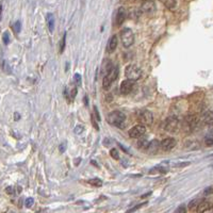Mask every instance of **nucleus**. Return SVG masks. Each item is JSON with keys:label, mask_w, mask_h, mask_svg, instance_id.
Returning <instances> with one entry per match:
<instances>
[{"label": "nucleus", "mask_w": 213, "mask_h": 213, "mask_svg": "<svg viewBox=\"0 0 213 213\" xmlns=\"http://www.w3.org/2000/svg\"><path fill=\"white\" fill-rule=\"evenodd\" d=\"M125 119H126V115L120 111H113L107 116V120L110 125L112 126L119 127L124 124Z\"/></svg>", "instance_id": "1"}, {"label": "nucleus", "mask_w": 213, "mask_h": 213, "mask_svg": "<svg viewBox=\"0 0 213 213\" xmlns=\"http://www.w3.org/2000/svg\"><path fill=\"white\" fill-rule=\"evenodd\" d=\"M125 75H126L127 79L132 81H137L141 78L142 76V70L139 66L134 65V64H130L126 67L125 69Z\"/></svg>", "instance_id": "2"}, {"label": "nucleus", "mask_w": 213, "mask_h": 213, "mask_svg": "<svg viewBox=\"0 0 213 213\" xmlns=\"http://www.w3.org/2000/svg\"><path fill=\"white\" fill-rule=\"evenodd\" d=\"M120 40H122L124 47H126V48L132 46L134 43V34H133L132 30L129 28H124L120 32Z\"/></svg>", "instance_id": "3"}, {"label": "nucleus", "mask_w": 213, "mask_h": 213, "mask_svg": "<svg viewBox=\"0 0 213 213\" xmlns=\"http://www.w3.org/2000/svg\"><path fill=\"white\" fill-rule=\"evenodd\" d=\"M118 74H119V68L118 66H114L113 69L109 73L108 75L104 77V81H102V87L105 90H108L112 84H113L114 81L117 79Z\"/></svg>", "instance_id": "4"}, {"label": "nucleus", "mask_w": 213, "mask_h": 213, "mask_svg": "<svg viewBox=\"0 0 213 213\" xmlns=\"http://www.w3.org/2000/svg\"><path fill=\"white\" fill-rule=\"evenodd\" d=\"M137 119L144 126H149L154 120V116H152L151 112L148 110H141L137 112Z\"/></svg>", "instance_id": "5"}, {"label": "nucleus", "mask_w": 213, "mask_h": 213, "mask_svg": "<svg viewBox=\"0 0 213 213\" xmlns=\"http://www.w3.org/2000/svg\"><path fill=\"white\" fill-rule=\"evenodd\" d=\"M179 126L180 122L175 116H169V118H166V120L164 122V129L166 131H169V132H177Z\"/></svg>", "instance_id": "6"}, {"label": "nucleus", "mask_w": 213, "mask_h": 213, "mask_svg": "<svg viewBox=\"0 0 213 213\" xmlns=\"http://www.w3.org/2000/svg\"><path fill=\"white\" fill-rule=\"evenodd\" d=\"M134 89H135L134 81L126 79V80H124L122 83H120L119 92H120V94H122V95H128V94L132 93V91Z\"/></svg>", "instance_id": "7"}, {"label": "nucleus", "mask_w": 213, "mask_h": 213, "mask_svg": "<svg viewBox=\"0 0 213 213\" xmlns=\"http://www.w3.org/2000/svg\"><path fill=\"white\" fill-rule=\"evenodd\" d=\"M146 133V128L144 125H137V126L132 127L129 130V137L131 139H140Z\"/></svg>", "instance_id": "8"}, {"label": "nucleus", "mask_w": 213, "mask_h": 213, "mask_svg": "<svg viewBox=\"0 0 213 213\" xmlns=\"http://www.w3.org/2000/svg\"><path fill=\"white\" fill-rule=\"evenodd\" d=\"M176 146V140L173 137H166L161 142V149L164 151H169L172 150Z\"/></svg>", "instance_id": "9"}, {"label": "nucleus", "mask_w": 213, "mask_h": 213, "mask_svg": "<svg viewBox=\"0 0 213 213\" xmlns=\"http://www.w3.org/2000/svg\"><path fill=\"white\" fill-rule=\"evenodd\" d=\"M142 11L144 13H147V14H151L156 11V4L152 0H146L142 3V6H141Z\"/></svg>", "instance_id": "10"}, {"label": "nucleus", "mask_w": 213, "mask_h": 213, "mask_svg": "<svg viewBox=\"0 0 213 213\" xmlns=\"http://www.w3.org/2000/svg\"><path fill=\"white\" fill-rule=\"evenodd\" d=\"M126 10H125V8H119L117 10V12H116V15H115V25L116 26H120L122 25V23L125 21V19H126Z\"/></svg>", "instance_id": "11"}, {"label": "nucleus", "mask_w": 213, "mask_h": 213, "mask_svg": "<svg viewBox=\"0 0 213 213\" xmlns=\"http://www.w3.org/2000/svg\"><path fill=\"white\" fill-rule=\"evenodd\" d=\"M161 148V143L158 141V140H154L149 143V146L147 148L148 154H156L157 152L159 151V149Z\"/></svg>", "instance_id": "12"}, {"label": "nucleus", "mask_w": 213, "mask_h": 213, "mask_svg": "<svg viewBox=\"0 0 213 213\" xmlns=\"http://www.w3.org/2000/svg\"><path fill=\"white\" fill-rule=\"evenodd\" d=\"M117 35H113L111 38L109 40V43H108V46H107V51L109 53H112L115 51V49L117 48Z\"/></svg>", "instance_id": "13"}, {"label": "nucleus", "mask_w": 213, "mask_h": 213, "mask_svg": "<svg viewBox=\"0 0 213 213\" xmlns=\"http://www.w3.org/2000/svg\"><path fill=\"white\" fill-rule=\"evenodd\" d=\"M212 204L209 201H201L197 207V213H206L207 211L212 209Z\"/></svg>", "instance_id": "14"}, {"label": "nucleus", "mask_w": 213, "mask_h": 213, "mask_svg": "<svg viewBox=\"0 0 213 213\" xmlns=\"http://www.w3.org/2000/svg\"><path fill=\"white\" fill-rule=\"evenodd\" d=\"M197 124H198V119H197L196 116H193V115L186 117V120H184V125H186L190 129H194L195 127L197 126Z\"/></svg>", "instance_id": "15"}, {"label": "nucleus", "mask_w": 213, "mask_h": 213, "mask_svg": "<svg viewBox=\"0 0 213 213\" xmlns=\"http://www.w3.org/2000/svg\"><path fill=\"white\" fill-rule=\"evenodd\" d=\"M112 69H113V65H112V63L109 61V60H105V61L102 62V65H101V75L104 74V76H106V75L109 74Z\"/></svg>", "instance_id": "16"}, {"label": "nucleus", "mask_w": 213, "mask_h": 213, "mask_svg": "<svg viewBox=\"0 0 213 213\" xmlns=\"http://www.w3.org/2000/svg\"><path fill=\"white\" fill-rule=\"evenodd\" d=\"M149 143L150 142L148 141L146 137H140L139 139V141H137V147L140 148V149H142V150H147V148H148V146H149Z\"/></svg>", "instance_id": "17"}, {"label": "nucleus", "mask_w": 213, "mask_h": 213, "mask_svg": "<svg viewBox=\"0 0 213 213\" xmlns=\"http://www.w3.org/2000/svg\"><path fill=\"white\" fill-rule=\"evenodd\" d=\"M47 23H48L49 31L53 32V30H55V17H53V15L50 14V13L47 15Z\"/></svg>", "instance_id": "18"}, {"label": "nucleus", "mask_w": 213, "mask_h": 213, "mask_svg": "<svg viewBox=\"0 0 213 213\" xmlns=\"http://www.w3.org/2000/svg\"><path fill=\"white\" fill-rule=\"evenodd\" d=\"M204 120H205L206 124L208 125H212L213 124V112L212 111H208L204 114Z\"/></svg>", "instance_id": "19"}, {"label": "nucleus", "mask_w": 213, "mask_h": 213, "mask_svg": "<svg viewBox=\"0 0 213 213\" xmlns=\"http://www.w3.org/2000/svg\"><path fill=\"white\" fill-rule=\"evenodd\" d=\"M60 47H59V52L63 53L64 49H65V45H66V33L63 34V37H62L61 42H60Z\"/></svg>", "instance_id": "20"}, {"label": "nucleus", "mask_w": 213, "mask_h": 213, "mask_svg": "<svg viewBox=\"0 0 213 213\" xmlns=\"http://www.w3.org/2000/svg\"><path fill=\"white\" fill-rule=\"evenodd\" d=\"M89 183L92 184L94 186H102V181L98 178H94V179H91L89 180Z\"/></svg>", "instance_id": "21"}, {"label": "nucleus", "mask_w": 213, "mask_h": 213, "mask_svg": "<svg viewBox=\"0 0 213 213\" xmlns=\"http://www.w3.org/2000/svg\"><path fill=\"white\" fill-rule=\"evenodd\" d=\"M167 9H174L176 5V0H163Z\"/></svg>", "instance_id": "22"}, {"label": "nucleus", "mask_w": 213, "mask_h": 213, "mask_svg": "<svg viewBox=\"0 0 213 213\" xmlns=\"http://www.w3.org/2000/svg\"><path fill=\"white\" fill-rule=\"evenodd\" d=\"M2 41H3L4 45H9V43H10V32L5 31L2 34Z\"/></svg>", "instance_id": "23"}, {"label": "nucleus", "mask_w": 213, "mask_h": 213, "mask_svg": "<svg viewBox=\"0 0 213 213\" xmlns=\"http://www.w3.org/2000/svg\"><path fill=\"white\" fill-rule=\"evenodd\" d=\"M13 29H14L15 33L18 34L19 32H20V30H21V23H20V21H19V20L15 21L14 25H13Z\"/></svg>", "instance_id": "24"}, {"label": "nucleus", "mask_w": 213, "mask_h": 213, "mask_svg": "<svg viewBox=\"0 0 213 213\" xmlns=\"http://www.w3.org/2000/svg\"><path fill=\"white\" fill-rule=\"evenodd\" d=\"M74 82H75V85H76V87H80V84H81V76L79 74H75Z\"/></svg>", "instance_id": "25"}, {"label": "nucleus", "mask_w": 213, "mask_h": 213, "mask_svg": "<svg viewBox=\"0 0 213 213\" xmlns=\"http://www.w3.org/2000/svg\"><path fill=\"white\" fill-rule=\"evenodd\" d=\"M110 154H111L112 158L115 159V160H118V159H119V154H118V151L115 149V148L110 150Z\"/></svg>", "instance_id": "26"}, {"label": "nucleus", "mask_w": 213, "mask_h": 213, "mask_svg": "<svg viewBox=\"0 0 213 213\" xmlns=\"http://www.w3.org/2000/svg\"><path fill=\"white\" fill-rule=\"evenodd\" d=\"M83 130H84V126L83 125H78V126L75 127V133L76 134H81V133L83 132Z\"/></svg>", "instance_id": "27"}, {"label": "nucleus", "mask_w": 213, "mask_h": 213, "mask_svg": "<svg viewBox=\"0 0 213 213\" xmlns=\"http://www.w3.org/2000/svg\"><path fill=\"white\" fill-rule=\"evenodd\" d=\"M33 205H34V199L32 198V197H29V198L26 199V201H25V206H26V207H27V208H31Z\"/></svg>", "instance_id": "28"}, {"label": "nucleus", "mask_w": 213, "mask_h": 213, "mask_svg": "<svg viewBox=\"0 0 213 213\" xmlns=\"http://www.w3.org/2000/svg\"><path fill=\"white\" fill-rule=\"evenodd\" d=\"M201 203H198V201H196V199H194V201H192L190 204H189V209H191L192 210L193 208H195V207H198V205Z\"/></svg>", "instance_id": "29"}, {"label": "nucleus", "mask_w": 213, "mask_h": 213, "mask_svg": "<svg viewBox=\"0 0 213 213\" xmlns=\"http://www.w3.org/2000/svg\"><path fill=\"white\" fill-rule=\"evenodd\" d=\"M146 205V201L145 203H142V204H140V205H137V206H135L134 208H132V209H130L129 211H127V213H132V212H134L135 210H137V209H140L141 207H143V206H145Z\"/></svg>", "instance_id": "30"}, {"label": "nucleus", "mask_w": 213, "mask_h": 213, "mask_svg": "<svg viewBox=\"0 0 213 213\" xmlns=\"http://www.w3.org/2000/svg\"><path fill=\"white\" fill-rule=\"evenodd\" d=\"M77 92H78V90H77V87L75 85V87L72 89V92H70V96H72V99H74V98L76 97Z\"/></svg>", "instance_id": "31"}, {"label": "nucleus", "mask_w": 213, "mask_h": 213, "mask_svg": "<svg viewBox=\"0 0 213 213\" xmlns=\"http://www.w3.org/2000/svg\"><path fill=\"white\" fill-rule=\"evenodd\" d=\"M186 208H184L183 206H181V207L177 208V209L175 210V212H174V213H186Z\"/></svg>", "instance_id": "32"}, {"label": "nucleus", "mask_w": 213, "mask_h": 213, "mask_svg": "<svg viewBox=\"0 0 213 213\" xmlns=\"http://www.w3.org/2000/svg\"><path fill=\"white\" fill-rule=\"evenodd\" d=\"M205 143H206V145L209 146V147H213V139H207Z\"/></svg>", "instance_id": "33"}, {"label": "nucleus", "mask_w": 213, "mask_h": 213, "mask_svg": "<svg viewBox=\"0 0 213 213\" xmlns=\"http://www.w3.org/2000/svg\"><path fill=\"white\" fill-rule=\"evenodd\" d=\"M60 152H64L65 151V149H66V143H62L61 145H60Z\"/></svg>", "instance_id": "34"}, {"label": "nucleus", "mask_w": 213, "mask_h": 213, "mask_svg": "<svg viewBox=\"0 0 213 213\" xmlns=\"http://www.w3.org/2000/svg\"><path fill=\"white\" fill-rule=\"evenodd\" d=\"M94 112H95V115H96V117H97V119H98V120H100L99 112H98V109H97V107H94Z\"/></svg>", "instance_id": "35"}, {"label": "nucleus", "mask_w": 213, "mask_h": 213, "mask_svg": "<svg viewBox=\"0 0 213 213\" xmlns=\"http://www.w3.org/2000/svg\"><path fill=\"white\" fill-rule=\"evenodd\" d=\"M92 122H93V126L96 128V130H99V127H98V125H97V122H96L94 117H92Z\"/></svg>", "instance_id": "36"}, {"label": "nucleus", "mask_w": 213, "mask_h": 213, "mask_svg": "<svg viewBox=\"0 0 213 213\" xmlns=\"http://www.w3.org/2000/svg\"><path fill=\"white\" fill-rule=\"evenodd\" d=\"M213 192V188H208V189H206L205 190V195H208V194H210V193H212Z\"/></svg>", "instance_id": "37"}, {"label": "nucleus", "mask_w": 213, "mask_h": 213, "mask_svg": "<svg viewBox=\"0 0 213 213\" xmlns=\"http://www.w3.org/2000/svg\"><path fill=\"white\" fill-rule=\"evenodd\" d=\"M6 193H8V194H13V188H12V186L6 188Z\"/></svg>", "instance_id": "38"}, {"label": "nucleus", "mask_w": 213, "mask_h": 213, "mask_svg": "<svg viewBox=\"0 0 213 213\" xmlns=\"http://www.w3.org/2000/svg\"><path fill=\"white\" fill-rule=\"evenodd\" d=\"M84 102H85V105H87V106L89 105V99H87V95H85V97H84Z\"/></svg>", "instance_id": "39"}, {"label": "nucleus", "mask_w": 213, "mask_h": 213, "mask_svg": "<svg viewBox=\"0 0 213 213\" xmlns=\"http://www.w3.org/2000/svg\"><path fill=\"white\" fill-rule=\"evenodd\" d=\"M36 213H47V211H46V210H41V211H38V212H36Z\"/></svg>", "instance_id": "40"}, {"label": "nucleus", "mask_w": 213, "mask_h": 213, "mask_svg": "<svg viewBox=\"0 0 213 213\" xmlns=\"http://www.w3.org/2000/svg\"><path fill=\"white\" fill-rule=\"evenodd\" d=\"M19 118V115L17 113H15V119H18Z\"/></svg>", "instance_id": "41"}]
</instances>
